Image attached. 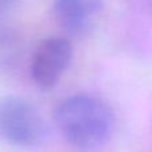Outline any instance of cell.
Here are the masks:
<instances>
[{"label":"cell","instance_id":"4","mask_svg":"<svg viewBox=\"0 0 152 152\" xmlns=\"http://www.w3.org/2000/svg\"><path fill=\"white\" fill-rule=\"evenodd\" d=\"M100 10V0H55L53 3V13L58 23L74 35L86 32Z\"/></svg>","mask_w":152,"mask_h":152},{"label":"cell","instance_id":"2","mask_svg":"<svg viewBox=\"0 0 152 152\" xmlns=\"http://www.w3.org/2000/svg\"><path fill=\"white\" fill-rule=\"evenodd\" d=\"M44 135V120L31 103L15 96L0 97V140L28 147L42 142Z\"/></svg>","mask_w":152,"mask_h":152},{"label":"cell","instance_id":"3","mask_svg":"<svg viewBox=\"0 0 152 152\" xmlns=\"http://www.w3.org/2000/svg\"><path fill=\"white\" fill-rule=\"evenodd\" d=\"M72 44L66 37H47L36 47L31 60V75L35 84L51 89L58 84L72 59Z\"/></svg>","mask_w":152,"mask_h":152},{"label":"cell","instance_id":"5","mask_svg":"<svg viewBox=\"0 0 152 152\" xmlns=\"http://www.w3.org/2000/svg\"><path fill=\"white\" fill-rule=\"evenodd\" d=\"M16 0H0V11L4 10V8H8L10 5H12Z\"/></svg>","mask_w":152,"mask_h":152},{"label":"cell","instance_id":"1","mask_svg":"<svg viewBox=\"0 0 152 152\" xmlns=\"http://www.w3.org/2000/svg\"><path fill=\"white\" fill-rule=\"evenodd\" d=\"M55 121L67 142L81 151L104 145L113 128L111 108L91 95H74L63 100L55 110Z\"/></svg>","mask_w":152,"mask_h":152}]
</instances>
